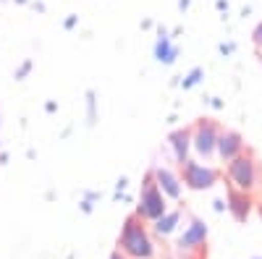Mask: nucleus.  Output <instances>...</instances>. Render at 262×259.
Instances as JSON below:
<instances>
[{
  "label": "nucleus",
  "instance_id": "nucleus-1",
  "mask_svg": "<svg viewBox=\"0 0 262 259\" xmlns=\"http://www.w3.org/2000/svg\"><path fill=\"white\" fill-rule=\"evenodd\" d=\"M118 251L126 259H152L158 254L155 241L149 239V233L144 228V220H139L137 215L126 218V223H123L121 236H118Z\"/></svg>",
  "mask_w": 262,
  "mask_h": 259
},
{
  "label": "nucleus",
  "instance_id": "nucleus-2",
  "mask_svg": "<svg viewBox=\"0 0 262 259\" xmlns=\"http://www.w3.org/2000/svg\"><path fill=\"white\" fill-rule=\"evenodd\" d=\"M165 212H168V204H165L163 191L158 189L152 173H147V176H144V186H142V197H139V207H137V218L155 223L158 218H163Z\"/></svg>",
  "mask_w": 262,
  "mask_h": 259
},
{
  "label": "nucleus",
  "instance_id": "nucleus-3",
  "mask_svg": "<svg viewBox=\"0 0 262 259\" xmlns=\"http://www.w3.org/2000/svg\"><path fill=\"white\" fill-rule=\"evenodd\" d=\"M228 186L244 191V194H252L257 189V181H259V168H257V160L252 155H238L228 162Z\"/></svg>",
  "mask_w": 262,
  "mask_h": 259
},
{
  "label": "nucleus",
  "instance_id": "nucleus-4",
  "mask_svg": "<svg viewBox=\"0 0 262 259\" xmlns=\"http://www.w3.org/2000/svg\"><path fill=\"white\" fill-rule=\"evenodd\" d=\"M181 173H184V183L194 191H202V189H210L215 181H217V170L210 168V165H202L196 160H186L181 165Z\"/></svg>",
  "mask_w": 262,
  "mask_h": 259
},
{
  "label": "nucleus",
  "instance_id": "nucleus-5",
  "mask_svg": "<svg viewBox=\"0 0 262 259\" xmlns=\"http://www.w3.org/2000/svg\"><path fill=\"white\" fill-rule=\"evenodd\" d=\"M215 144H217V128L212 121H200L194 126V131H191V147H194V152L210 160L215 157Z\"/></svg>",
  "mask_w": 262,
  "mask_h": 259
},
{
  "label": "nucleus",
  "instance_id": "nucleus-6",
  "mask_svg": "<svg viewBox=\"0 0 262 259\" xmlns=\"http://www.w3.org/2000/svg\"><path fill=\"white\" fill-rule=\"evenodd\" d=\"M215 152L221 155L223 162H231L233 157L244 155V139H242V134H236V131H221V134H217Z\"/></svg>",
  "mask_w": 262,
  "mask_h": 259
},
{
  "label": "nucleus",
  "instance_id": "nucleus-7",
  "mask_svg": "<svg viewBox=\"0 0 262 259\" xmlns=\"http://www.w3.org/2000/svg\"><path fill=\"white\" fill-rule=\"evenodd\" d=\"M207 241V225L202 220H191L189 228L184 230V236L179 239V249L181 251H200Z\"/></svg>",
  "mask_w": 262,
  "mask_h": 259
},
{
  "label": "nucleus",
  "instance_id": "nucleus-8",
  "mask_svg": "<svg viewBox=\"0 0 262 259\" xmlns=\"http://www.w3.org/2000/svg\"><path fill=\"white\" fill-rule=\"evenodd\" d=\"M252 194H244V191H238L233 186H228V209L231 215L238 220V223H244L249 218V212H252Z\"/></svg>",
  "mask_w": 262,
  "mask_h": 259
},
{
  "label": "nucleus",
  "instance_id": "nucleus-9",
  "mask_svg": "<svg viewBox=\"0 0 262 259\" xmlns=\"http://www.w3.org/2000/svg\"><path fill=\"white\" fill-rule=\"evenodd\" d=\"M152 178H155L158 189L168 194L170 199H181V178L176 173H170L168 168H158V170H152Z\"/></svg>",
  "mask_w": 262,
  "mask_h": 259
},
{
  "label": "nucleus",
  "instance_id": "nucleus-10",
  "mask_svg": "<svg viewBox=\"0 0 262 259\" xmlns=\"http://www.w3.org/2000/svg\"><path fill=\"white\" fill-rule=\"evenodd\" d=\"M170 147H173V155H176V162L184 165L189 160V147H191V131H189V128L173 131L170 134Z\"/></svg>",
  "mask_w": 262,
  "mask_h": 259
},
{
  "label": "nucleus",
  "instance_id": "nucleus-11",
  "mask_svg": "<svg viewBox=\"0 0 262 259\" xmlns=\"http://www.w3.org/2000/svg\"><path fill=\"white\" fill-rule=\"evenodd\" d=\"M179 220H181V209L165 212L163 218H158V220H155V233H158V236H170L173 230H176Z\"/></svg>",
  "mask_w": 262,
  "mask_h": 259
},
{
  "label": "nucleus",
  "instance_id": "nucleus-12",
  "mask_svg": "<svg viewBox=\"0 0 262 259\" xmlns=\"http://www.w3.org/2000/svg\"><path fill=\"white\" fill-rule=\"evenodd\" d=\"M158 58L165 60V63H170L173 58H176V50H170V48H168V39H165V37L158 42Z\"/></svg>",
  "mask_w": 262,
  "mask_h": 259
},
{
  "label": "nucleus",
  "instance_id": "nucleus-13",
  "mask_svg": "<svg viewBox=\"0 0 262 259\" xmlns=\"http://www.w3.org/2000/svg\"><path fill=\"white\" fill-rule=\"evenodd\" d=\"M29 68H32V63H24V66H21V71L16 74V79H21V76H27V74H29Z\"/></svg>",
  "mask_w": 262,
  "mask_h": 259
},
{
  "label": "nucleus",
  "instance_id": "nucleus-14",
  "mask_svg": "<svg viewBox=\"0 0 262 259\" xmlns=\"http://www.w3.org/2000/svg\"><path fill=\"white\" fill-rule=\"evenodd\" d=\"M200 74H202V71H200V68H196V71H194V74H191V76L186 79V86H191V84L196 81V76H200Z\"/></svg>",
  "mask_w": 262,
  "mask_h": 259
},
{
  "label": "nucleus",
  "instance_id": "nucleus-15",
  "mask_svg": "<svg viewBox=\"0 0 262 259\" xmlns=\"http://www.w3.org/2000/svg\"><path fill=\"white\" fill-rule=\"evenodd\" d=\"M254 42H257V45H262V24H259L257 32H254Z\"/></svg>",
  "mask_w": 262,
  "mask_h": 259
},
{
  "label": "nucleus",
  "instance_id": "nucleus-16",
  "mask_svg": "<svg viewBox=\"0 0 262 259\" xmlns=\"http://www.w3.org/2000/svg\"><path fill=\"white\" fill-rule=\"evenodd\" d=\"M111 259H126V256H123V254H121V251H118V249H116V251H113V254H111Z\"/></svg>",
  "mask_w": 262,
  "mask_h": 259
},
{
  "label": "nucleus",
  "instance_id": "nucleus-17",
  "mask_svg": "<svg viewBox=\"0 0 262 259\" xmlns=\"http://www.w3.org/2000/svg\"><path fill=\"white\" fill-rule=\"evenodd\" d=\"M259 215H262V204H259Z\"/></svg>",
  "mask_w": 262,
  "mask_h": 259
},
{
  "label": "nucleus",
  "instance_id": "nucleus-18",
  "mask_svg": "<svg viewBox=\"0 0 262 259\" xmlns=\"http://www.w3.org/2000/svg\"><path fill=\"white\" fill-rule=\"evenodd\" d=\"M254 259H262V256H254Z\"/></svg>",
  "mask_w": 262,
  "mask_h": 259
}]
</instances>
